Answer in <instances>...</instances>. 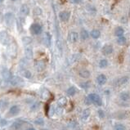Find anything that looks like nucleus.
Segmentation results:
<instances>
[{
	"label": "nucleus",
	"instance_id": "nucleus-1",
	"mask_svg": "<svg viewBox=\"0 0 130 130\" xmlns=\"http://www.w3.org/2000/svg\"><path fill=\"white\" fill-rule=\"evenodd\" d=\"M88 97L89 98L91 102L95 104L96 106L101 107V106L102 105V100H101L100 96H98L97 94H96V93H90L88 96Z\"/></svg>",
	"mask_w": 130,
	"mask_h": 130
},
{
	"label": "nucleus",
	"instance_id": "nucleus-2",
	"mask_svg": "<svg viewBox=\"0 0 130 130\" xmlns=\"http://www.w3.org/2000/svg\"><path fill=\"white\" fill-rule=\"evenodd\" d=\"M30 32L34 35H38L42 33V27L38 23H34L30 26Z\"/></svg>",
	"mask_w": 130,
	"mask_h": 130
},
{
	"label": "nucleus",
	"instance_id": "nucleus-3",
	"mask_svg": "<svg viewBox=\"0 0 130 130\" xmlns=\"http://www.w3.org/2000/svg\"><path fill=\"white\" fill-rule=\"evenodd\" d=\"M0 43L3 45H7L10 43V38L6 31L0 32Z\"/></svg>",
	"mask_w": 130,
	"mask_h": 130
},
{
	"label": "nucleus",
	"instance_id": "nucleus-4",
	"mask_svg": "<svg viewBox=\"0 0 130 130\" xmlns=\"http://www.w3.org/2000/svg\"><path fill=\"white\" fill-rule=\"evenodd\" d=\"M4 20H5V22L7 25H11L14 21V15L12 12H8L4 15Z\"/></svg>",
	"mask_w": 130,
	"mask_h": 130
},
{
	"label": "nucleus",
	"instance_id": "nucleus-5",
	"mask_svg": "<svg viewBox=\"0 0 130 130\" xmlns=\"http://www.w3.org/2000/svg\"><path fill=\"white\" fill-rule=\"evenodd\" d=\"M129 116H130V112L128 111V110H123V111L118 112L115 118L119 119V120H124V119L129 118Z\"/></svg>",
	"mask_w": 130,
	"mask_h": 130
},
{
	"label": "nucleus",
	"instance_id": "nucleus-6",
	"mask_svg": "<svg viewBox=\"0 0 130 130\" xmlns=\"http://www.w3.org/2000/svg\"><path fill=\"white\" fill-rule=\"evenodd\" d=\"M59 17L61 21H68L70 17V12H66V11H63V12H61L59 13Z\"/></svg>",
	"mask_w": 130,
	"mask_h": 130
},
{
	"label": "nucleus",
	"instance_id": "nucleus-7",
	"mask_svg": "<svg viewBox=\"0 0 130 130\" xmlns=\"http://www.w3.org/2000/svg\"><path fill=\"white\" fill-rule=\"evenodd\" d=\"M34 66H35L36 70L40 72V71H43L44 70L45 67H46V65H45V62L43 61H37L35 64H34Z\"/></svg>",
	"mask_w": 130,
	"mask_h": 130
},
{
	"label": "nucleus",
	"instance_id": "nucleus-8",
	"mask_svg": "<svg viewBox=\"0 0 130 130\" xmlns=\"http://www.w3.org/2000/svg\"><path fill=\"white\" fill-rule=\"evenodd\" d=\"M10 83H11L12 85L16 86V85H19V84H22L23 80H22V79H21V77H19V76H13L12 78H11Z\"/></svg>",
	"mask_w": 130,
	"mask_h": 130
},
{
	"label": "nucleus",
	"instance_id": "nucleus-9",
	"mask_svg": "<svg viewBox=\"0 0 130 130\" xmlns=\"http://www.w3.org/2000/svg\"><path fill=\"white\" fill-rule=\"evenodd\" d=\"M113 53V47L111 46V45H105L103 47H102V53L104 55L106 56H108L110 55V54H111Z\"/></svg>",
	"mask_w": 130,
	"mask_h": 130
},
{
	"label": "nucleus",
	"instance_id": "nucleus-10",
	"mask_svg": "<svg viewBox=\"0 0 130 130\" xmlns=\"http://www.w3.org/2000/svg\"><path fill=\"white\" fill-rule=\"evenodd\" d=\"M107 81V78L105 75L101 74V75H99L97 77V83L99 84V85H104Z\"/></svg>",
	"mask_w": 130,
	"mask_h": 130
},
{
	"label": "nucleus",
	"instance_id": "nucleus-11",
	"mask_svg": "<svg viewBox=\"0 0 130 130\" xmlns=\"http://www.w3.org/2000/svg\"><path fill=\"white\" fill-rule=\"evenodd\" d=\"M78 38H79V34L76 32H70L69 34V36H68V39L70 41V43H75L78 41Z\"/></svg>",
	"mask_w": 130,
	"mask_h": 130
},
{
	"label": "nucleus",
	"instance_id": "nucleus-12",
	"mask_svg": "<svg viewBox=\"0 0 130 130\" xmlns=\"http://www.w3.org/2000/svg\"><path fill=\"white\" fill-rule=\"evenodd\" d=\"M25 57H26L28 60L32 59L33 57H34L33 49H32L30 47H25Z\"/></svg>",
	"mask_w": 130,
	"mask_h": 130
},
{
	"label": "nucleus",
	"instance_id": "nucleus-13",
	"mask_svg": "<svg viewBox=\"0 0 130 130\" xmlns=\"http://www.w3.org/2000/svg\"><path fill=\"white\" fill-rule=\"evenodd\" d=\"M43 43L46 45L47 47H50L51 45V35L48 33H45L43 38Z\"/></svg>",
	"mask_w": 130,
	"mask_h": 130
},
{
	"label": "nucleus",
	"instance_id": "nucleus-14",
	"mask_svg": "<svg viewBox=\"0 0 130 130\" xmlns=\"http://www.w3.org/2000/svg\"><path fill=\"white\" fill-rule=\"evenodd\" d=\"M19 112H20V107H19V106H16V105L12 106L9 110V113L12 115H16L17 114H19Z\"/></svg>",
	"mask_w": 130,
	"mask_h": 130
},
{
	"label": "nucleus",
	"instance_id": "nucleus-15",
	"mask_svg": "<svg viewBox=\"0 0 130 130\" xmlns=\"http://www.w3.org/2000/svg\"><path fill=\"white\" fill-rule=\"evenodd\" d=\"M79 75L84 79H88L91 75V73L88 70H81L79 72Z\"/></svg>",
	"mask_w": 130,
	"mask_h": 130
},
{
	"label": "nucleus",
	"instance_id": "nucleus-16",
	"mask_svg": "<svg viewBox=\"0 0 130 130\" xmlns=\"http://www.w3.org/2000/svg\"><path fill=\"white\" fill-rule=\"evenodd\" d=\"M120 98L123 101H128L130 99V93L128 92H122L120 94Z\"/></svg>",
	"mask_w": 130,
	"mask_h": 130
},
{
	"label": "nucleus",
	"instance_id": "nucleus-17",
	"mask_svg": "<svg viewBox=\"0 0 130 130\" xmlns=\"http://www.w3.org/2000/svg\"><path fill=\"white\" fill-rule=\"evenodd\" d=\"M2 75H3V78L5 80H7V81H8V80L11 79V73L10 71L8 70V69H3V72H2Z\"/></svg>",
	"mask_w": 130,
	"mask_h": 130
},
{
	"label": "nucleus",
	"instance_id": "nucleus-18",
	"mask_svg": "<svg viewBox=\"0 0 130 130\" xmlns=\"http://www.w3.org/2000/svg\"><path fill=\"white\" fill-rule=\"evenodd\" d=\"M129 79V77H128V76H123V77H121L120 79H118V81H117V84H118L119 86L123 85V84L128 83Z\"/></svg>",
	"mask_w": 130,
	"mask_h": 130
},
{
	"label": "nucleus",
	"instance_id": "nucleus-19",
	"mask_svg": "<svg viewBox=\"0 0 130 130\" xmlns=\"http://www.w3.org/2000/svg\"><path fill=\"white\" fill-rule=\"evenodd\" d=\"M90 114H91L90 109H85L83 111V113H82V115H81L82 120H87L88 117L90 116Z\"/></svg>",
	"mask_w": 130,
	"mask_h": 130
},
{
	"label": "nucleus",
	"instance_id": "nucleus-20",
	"mask_svg": "<svg viewBox=\"0 0 130 130\" xmlns=\"http://www.w3.org/2000/svg\"><path fill=\"white\" fill-rule=\"evenodd\" d=\"M54 113L58 116L61 115L63 114V107H61L59 105H57V107H54Z\"/></svg>",
	"mask_w": 130,
	"mask_h": 130
},
{
	"label": "nucleus",
	"instance_id": "nucleus-21",
	"mask_svg": "<svg viewBox=\"0 0 130 130\" xmlns=\"http://www.w3.org/2000/svg\"><path fill=\"white\" fill-rule=\"evenodd\" d=\"M29 12H30V9L26 4H23L21 7V13L22 15H28L29 14Z\"/></svg>",
	"mask_w": 130,
	"mask_h": 130
},
{
	"label": "nucleus",
	"instance_id": "nucleus-22",
	"mask_svg": "<svg viewBox=\"0 0 130 130\" xmlns=\"http://www.w3.org/2000/svg\"><path fill=\"white\" fill-rule=\"evenodd\" d=\"M21 75L24 77V78H25V79H30V78L32 77V74L31 72H30V70H21Z\"/></svg>",
	"mask_w": 130,
	"mask_h": 130
},
{
	"label": "nucleus",
	"instance_id": "nucleus-23",
	"mask_svg": "<svg viewBox=\"0 0 130 130\" xmlns=\"http://www.w3.org/2000/svg\"><path fill=\"white\" fill-rule=\"evenodd\" d=\"M123 34H124V30H123V28H121V27H117L115 30V34L117 37L123 36Z\"/></svg>",
	"mask_w": 130,
	"mask_h": 130
},
{
	"label": "nucleus",
	"instance_id": "nucleus-24",
	"mask_svg": "<svg viewBox=\"0 0 130 130\" xmlns=\"http://www.w3.org/2000/svg\"><path fill=\"white\" fill-rule=\"evenodd\" d=\"M90 34H91V36H92V38L97 39V38H98L99 37L101 36V32L99 31L98 30H92Z\"/></svg>",
	"mask_w": 130,
	"mask_h": 130
},
{
	"label": "nucleus",
	"instance_id": "nucleus-25",
	"mask_svg": "<svg viewBox=\"0 0 130 130\" xmlns=\"http://www.w3.org/2000/svg\"><path fill=\"white\" fill-rule=\"evenodd\" d=\"M67 102H68V101H67L66 97H61L59 98V100H58V105L61 106V107H65V106L66 105Z\"/></svg>",
	"mask_w": 130,
	"mask_h": 130
},
{
	"label": "nucleus",
	"instance_id": "nucleus-26",
	"mask_svg": "<svg viewBox=\"0 0 130 130\" xmlns=\"http://www.w3.org/2000/svg\"><path fill=\"white\" fill-rule=\"evenodd\" d=\"M67 95L69 96H75V93H76V88L75 87H70V88L67 89V92H66Z\"/></svg>",
	"mask_w": 130,
	"mask_h": 130
},
{
	"label": "nucleus",
	"instance_id": "nucleus-27",
	"mask_svg": "<svg viewBox=\"0 0 130 130\" xmlns=\"http://www.w3.org/2000/svg\"><path fill=\"white\" fill-rule=\"evenodd\" d=\"M80 36H81V38L83 40H86L89 37V34H88V32L86 30H82L81 33H80Z\"/></svg>",
	"mask_w": 130,
	"mask_h": 130
},
{
	"label": "nucleus",
	"instance_id": "nucleus-28",
	"mask_svg": "<svg viewBox=\"0 0 130 130\" xmlns=\"http://www.w3.org/2000/svg\"><path fill=\"white\" fill-rule=\"evenodd\" d=\"M22 43L24 45H29L32 43V38L29 36H25L22 38Z\"/></svg>",
	"mask_w": 130,
	"mask_h": 130
},
{
	"label": "nucleus",
	"instance_id": "nucleus-29",
	"mask_svg": "<svg viewBox=\"0 0 130 130\" xmlns=\"http://www.w3.org/2000/svg\"><path fill=\"white\" fill-rule=\"evenodd\" d=\"M108 66V61L107 59H101L99 61V67L101 69H104Z\"/></svg>",
	"mask_w": 130,
	"mask_h": 130
},
{
	"label": "nucleus",
	"instance_id": "nucleus-30",
	"mask_svg": "<svg viewBox=\"0 0 130 130\" xmlns=\"http://www.w3.org/2000/svg\"><path fill=\"white\" fill-rule=\"evenodd\" d=\"M117 43L120 45H124L126 43V38H124L123 36L119 37L118 39H117Z\"/></svg>",
	"mask_w": 130,
	"mask_h": 130
},
{
	"label": "nucleus",
	"instance_id": "nucleus-31",
	"mask_svg": "<svg viewBox=\"0 0 130 130\" xmlns=\"http://www.w3.org/2000/svg\"><path fill=\"white\" fill-rule=\"evenodd\" d=\"M21 126H22V123H21V121H16V122H14V123L12 124V128L16 130L20 129Z\"/></svg>",
	"mask_w": 130,
	"mask_h": 130
},
{
	"label": "nucleus",
	"instance_id": "nucleus-32",
	"mask_svg": "<svg viewBox=\"0 0 130 130\" xmlns=\"http://www.w3.org/2000/svg\"><path fill=\"white\" fill-rule=\"evenodd\" d=\"M115 130H126V127L123 123H116L115 125Z\"/></svg>",
	"mask_w": 130,
	"mask_h": 130
},
{
	"label": "nucleus",
	"instance_id": "nucleus-33",
	"mask_svg": "<svg viewBox=\"0 0 130 130\" xmlns=\"http://www.w3.org/2000/svg\"><path fill=\"white\" fill-rule=\"evenodd\" d=\"M34 123L37 125H43L44 124V120L42 118H38L34 120Z\"/></svg>",
	"mask_w": 130,
	"mask_h": 130
},
{
	"label": "nucleus",
	"instance_id": "nucleus-34",
	"mask_svg": "<svg viewBox=\"0 0 130 130\" xmlns=\"http://www.w3.org/2000/svg\"><path fill=\"white\" fill-rule=\"evenodd\" d=\"M80 87L84 89H88V88L90 87V84L89 82H84V83L80 84Z\"/></svg>",
	"mask_w": 130,
	"mask_h": 130
},
{
	"label": "nucleus",
	"instance_id": "nucleus-35",
	"mask_svg": "<svg viewBox=\"0 0 130 130\" xmlns=\"http://www.w3.org/2000/svg\"><path fill=\"white\" fill-rule=\"evenodd\" d=\"M34 15H36V16H38V15L42 14V10L40 9L39 8H35L34 9Z\"/></svg>",
	"mask_w": 130,
	"mask_h": 130
},
{
	"label": "nucleus",
	"instance_id": "nucleus-36",
	"mask_svg": "<svg viewBox=\"0 0 130 130\" xmlns=\"http://www.w3.org/2000/svg\"><path fill=\"white\" fill-rule=\"evenodd\" d=\"M97 114H98V116L100 117L101 119H104L105 118V112L103 111L102 110H98V111H97Z\"/></svg>",
	"mask_w": 130,
	"mask_h": 130
},
{
	"label": "nucleus",
	"instance_id": "nucleus-37",
	"mask_svg": "<svg viewBox=\"0 0 130 130\" xmlns=\"http://www.w3.org/2000/svg\"><path fill=\"white\" fill-rule=\"evenodd\" d=\"M42 97L43 99L48 98V97H49V92H47V90H44V91H43V92L42 93Z\"/></svg>",
	"mask_w": 130,
	"mask_h": 130
},
{
	"label": "nucleus",
	"instance_id": "nucleus-38",
	"mask_svg": "<svg viewBox=\"0 0 130 130\" xmlns=\"http://www.w3.org/2000/svg\"><path fill=\"white\" fill-rule=\"evenodd\" d=\"M79 58V54H75V55H73L72 57H71V62H75Z\"/></svg>",
	"mask_w": 130,
	"mask_h": 130
},
{
	"label": "nucleus",
	"instance_id": "nucleus-39",
	"mask_svg": "<svg viewBox=\"0 0 130 130\" xmlns=\"http://www.w3.org/2000/svg\"><path fill=\"white\" fill-rule=\"evenodd\" d=\"M7 105H8V102H6V101L1 100V101H0V110L3 109V108L5 107Z\"/></svg>",
	"mask_w": 130,
	"mask_h": 130
},
{
	"label": "nucleus",
	"instance_id": "nucleus-40",
	"mask_svg": "<svg viewBox=\"0 0 130 130\" xmlns=\"http://www.w3.org/2000/svg\"><path fill=\"white\" fill-rule=\"evenodd\" d=\"M54 114H55L54 113V107L53 106H52V107H50V110H49V115H50L51 116H53Z\"/></svg>",
	"mask_w": 130,
	"mask_h": 130
},
{
	"label": "nucleus",
	"instance_id": "nucleus-41",
	"mask_svg": "<svg viewBox=\"0 0 130 130\" xmlns=\"http://www.w3.org/2000/svg\"><path fill=\"white\" fill-rule=\"evenodd\" d=\"M69 126L70 128H75L76 126V122H75V121H71V122H70V123H69Z\"/></svg>",
	"mask_w": 130,
	"mask_h": 130
},
{
	"label": "nucleus",
	"instance_id": "nucleus-42",
	"mask_svg": "<svg viewBox=\"0 0 130 130\" xmlns=\"http://www.w3.org/2000/svg\"><path fill=\"white\" fill-rule=\"evenodd\" d=\"M7 120H1V126H5V125H7Z\"/></svg>",
	"mask_w": 130,
	"mask_h": 130
},
{
	"label": "nucleus",
	"instance_id": "nucleus-43",
	"mask_svg": "<svg viewBox=\"0 0 130 130\" xmlns=\"http://www.w3.org/2000/svg\"><path fill=\"white\" fill-rule=\"evenodd\" d=\"M85 103L87 104V105H90V104L92 103V102H91V101L89 100V98H88V97H87L86 98H85Z\"/></svg>",
	"mask_w": 130,
	"mask_h": 130
},
{
	"label": "nucleus",
	"instance_id": "nucleus-44",
	"mask_svg": "<svg viewBox=\"0 0 130 130\" xmlns=\"http://www.w3.org/2000/svg\"><path fill=\"white\" fill-rule=\"evenodd\" d=\"M38 107H39V104H38V106H37V104H34V106L32 107V110H38Z\"/></svg>",
	"mask_w": 130,
	"mask_h": 130
},
{
	"label": "nucleus",
	"instance_id": "nucleus-45",
	"mask_svg": "<svg viewBox=\"0 0 130 130\" xmlns=\"http://www.w3.org/2000/svg\"><path fill=\"white\" fill-rule=\"evenodd\" d=\"M81 0H70V2L72 3H79Z\"/></svg>",
	"mask_w": 130,
	"mask_h": 130
},
{
	"label": "nucleus",
	"instance_id": "nucleus-46",
	"mask_svg": "<svg viewBox=\"0 0 130 130\" xmlns=\"http://www.w3.org/2000/svg\"><path fill=\"white\" fill-rule=\"evenodd\" d=\"M25 130H35V129H34V128H29V129H27Z\"/></svg>",
	"mask_w": 130,
	"mask_h": 130
},
{
	"label": "nucleus",
	"instance_id": "nucleus-47",
	"mask_svg": "<svg viewBox=\"0 0 130 130\" xmlns=\"http://www.w3.org/2000/svg\"><path fill=\"white\" fill-rule=\"evenodd\" d=\"M3 0H0V3H2V2H3Z\"/></svg>",
	"mask_w": 130,
	"mask_h": 130
},
{
	"label": "nucleus",
	"instance_id": "nucleus-48",
	"mask_svg": "<svg viewBox=\"0 0 130 130\" xmlns=\"http://www.w3.org/2000/svg\"><path fill=\"white\" fill-rule=\"evenodd\" d=\"M11 1H12V2H15V1H16V0H11Z\"/></svg>",
	"mask_w": 130,
	"mask_h": 130
},
{
	"label": "nucleus",
	"instance_id": "nucleus-49",
	"mask_svg": "<svg viewBox=\"0 0 130 130\" xmlns=\"http://www.w3.org/2000/svg\"><path fill=\"white\" fill-rule=\"evenodd\" d=\"M42 130H47V129H42Z\"/></svg>",
	"mask_w": 130,
	"mask_h": 130
},
{
	"label": "nucleus",
	"instance_id": "nucleus-50",
	"mask_svg": "<svg viewBox=\"0 0 130 130\" xmlns=\"http://www.w3.org/2000/svg\"><path fill=\"white\" fill-rule=\"evenodd\" d=\"M0 84H1V80H0Z\"/></svg>",
	"mask_w": 130,
	"mask_h": 130
},
{
	"label": "nucleus",
	"instance_id": "nucleus-51",
	"mask_svg": "<svg viewBox=\"0 0 130 130\" xmlns=\"http://www.w3.org/2000/svg\"><path fill=\"white\" fill-rule=\"evenodd\" d=\"M62 130H67V129H62Z\"/></svg>",
	"mask_w": 130,
	"mask_h": 130
}]
</instances>
